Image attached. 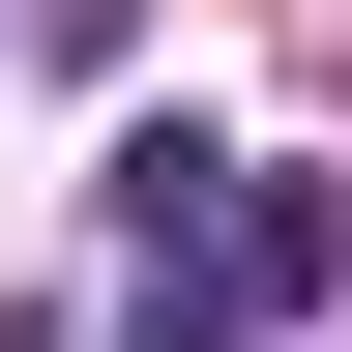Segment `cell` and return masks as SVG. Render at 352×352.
Listing matches in <instances>:
<instances>
[{
  "label": "cell",
  "mask_w": 352,
  "mask_h": 352,
  "mask_svg": "<svg viewBox=\"0 0 352 352\" xmlns=\"http://www.w3.org/2000/svg\"><path fill=\"white\" fill-rule=\"evenodd\" d=\"M294 294H352V206L147 118V147H118V352H264Z\"/></svg>",
  "instance_id": "cell-1"
}]
</instances>
